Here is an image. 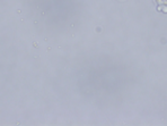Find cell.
I'll list each match as a JSON object with an SVG mask.
<instances>
[{"mask_svg": "<svg viewBox=\"0 0 167 126\" xmlns=\"http://www.w3.org/2000/svg\"><path fill=\"white\" fill-rule=\"evenodd\" d=\"M159 10H161V12H165V13H167V7H159Z\"/></svg>", "mask_w": 167, "mask_h": 126, "instance_id": "6da1fadb", "label": "cell"}, {"mask_svg": "<svg viewBox=\"0 0 167 126\" xmlns=\"http://www.w3.org/2000/svg\"><path fill=\"white\" fill-rule=\"evenodd\" d=\"M157 2H159V3H167V0H157Z\"/></svg>", "mask_w": 167, "mask_h": 126, "instance_id": "7a4b0ae2", "label": "cell"}]
</instances>
